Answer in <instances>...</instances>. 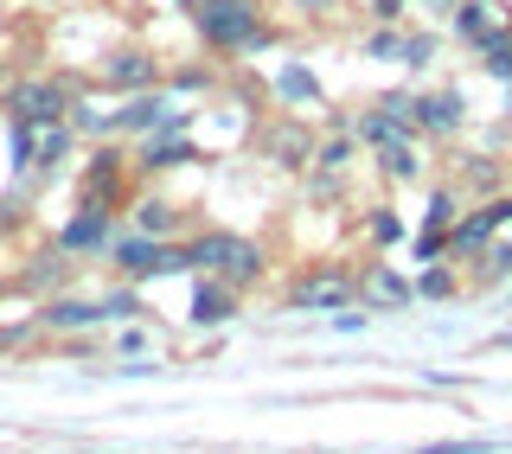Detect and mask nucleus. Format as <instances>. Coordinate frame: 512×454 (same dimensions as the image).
Returning a JSON list of instances; mask_svg holds the SVG:
<instances>
[{
    "instance_id": "nucleus-10",
    "label": "nucleus",
    "mask_w": 512,
    "mask_h": 454,
    "mask_svg": "<svg viewBox=\"0 0 512 454\" xmlns=\"http://www.w3.org/2000/svg\"><path fill=\"white\" fill-rule=\"evenodd\" d=\"M410 116H416V135H461L468 128V96H461V84L423 90Z\"/></svg>"
},
{
    "instance_id": "nucleus-18",
    "label": "nucleus",
    "mask_w": 512,
    "mask_h": 454,
    "mask_svg": "<svg viewBox=\"0 0 512 454\" xmlns=\"http://www.w3.org/2000/svg\"><path fill=\"white\" fill-rule=\"evenodd\" d=\"M506 0H461L455 13H448V26H455V39H468V45H480L487 32H500L506 26Z\"/></svg>"
},
{
    "instance_id": "nucleus-4",
    "label": "nucleus",
    "mask_w": 512,
    "mask_h": 454,
    "mask_svg": "<svg viewBox=\"0 0 512 454\" xmlns=\"http://www.w3.org/2000/svg\"><path fill=\"white\" fill-rule=\"evenodd\" d=\"M71 148H77L71 116H64V122H13V135H7L13 173H52V167L71 160Z\"/></svg>"
},
{
    "instance_id": "nucleus-26",
    "label": "nucleus",
    "mask_w": 512,
    "mask_h": 454,
    "mask_svg": "<svg viewBox=\"0 0 512 454\" xmlns=\"http://www.w3.org/2000/svg\"><path fill=\"white\" fill-rule=\"evenodd\" d=\"M506 442H493V435H448V442H423L416 454H500Z\"/></svg>"
},
{
    "instance_id": "nucleus-7",
    "label": "nucleus",
    "mask_w": 512,
    "mask_h": 454,
    "mask_svg": "<svg viewBox=\"0 0 512 454\" xmlns=\"http://www.w3.org/2000/svg\"><path fill=\"white\" fill-rule=\"evenodd\" d=\"M352 295H359L365 314H410L416 282L397 263H365V275H352Z\"/></svg>"
},
{
    "instance_id": "nucleus-39",
    "label": "nucleus",
    "mask_w": 512,
    "mask_h": 454,
    "mask_svg": "<svg viewBox=\"0 0 512 454\" xmlns=\"http://www.w3.org/2000/svg\"><path fill=\"white\" fill-rule=\"evenodd\" d=\"M13 224H20V205H13V199H0V231H13Z\"/></svg>"
},
{
    "instance_id": "nucleus-22",
    "label": "nucleus",
    "mask_w": 512,
    "mask_h": 454,
    "mask_svg": "<svg viewBox=\"0 0 512 454\" xmlns=\"http://www.w3.org/2000/svg\"><path fill=\"white\" fill-rule=\"evenodd\" d=\"M186 224V212L173 199H160V192H148V199H135V231H148V237H173Z\"/></svg>"
},
{
    "instance_id": "nucleus-16",
    "label": "nucleus",
    "mask_w": 512,
    "mask_h": 454,
    "mask_svg": "<svg viewBox=\"0 0 512 454\" xmlns=\"http://www.w3.org/2000/svg\"><path fill=\"white\" fill-rule=\"evenodd\" d=\"M416 141H423V135H391V141H378V148H372L378 173H384L391 186H410V180H423V167H429V160H423V148H416Z\"/></svg>"
},
{
    "instance_id": "nucleus-32",
    "label": "nucleus",
    "mask_w": 512,
    "mask_h": 454,
    "mask_svg": "<svg viewBox=\"0 0 512 454\" xmlns=\"http://www.w3.org/2000/svg\"><path fill=\"white\" fill-rule=\"evenodd\" d=\"M429 58H436V32H410V52H404V64H416V71H423Z\"/></svg>"
},
{
    "instance_id": "nucleus-3",
    "label": "nucleus",
    "mask_w": 512,
    "mask_h": 454,
    "mask_svg": "<svg viewBox=\"0 0 512 454\" xmlns=\"http://www.w3.org/2000/svg\"><path fill=\"white\" fill-rule=\"evenodd\" d=\"M109 263H116L122 282H154V275H186V250L167 237H148V231H116L109 237Z\"/></svg>"
},
{
    "instance_id": "nucleus-43",
    "label": "nucleus",
    "mask_w": 512,
    "mask_h": 454,
    "mask_svg": "<svg viewBox=\"0 0 512 454\" xmlns=\"http://www.w3.org/2000/svg\"><path fill=\"white\" fill-rule=\"evenodd\" d=\"M506 90H512V84H506Z\"/></svg>"
},
{
    "instance_id": "nucleus-11",
    "label": "nucleus",
    "mask_w": 512,
    "mask_h": 454,
    "mask_svg": "<svg viewBox=\"0 0 512 454\" xmlns=\"http://www.w3.org/2000/svg\"><path fill=\"white\" fill-rule=\"evenodd\" d=\"M167 116H173V96L167 90H128L122 103L109 109V135H154Z\"/></svg>"
},
{
    "instance_id": "nucleus-42",
    "label": "nucleus",
    "mask_w": 512,
    "mask_h": 454,
    "mask_svg": "<svg viewBox=\"0 0 512 454\" xmlns=\"http://www.w3.org/2000/svg\"><path fill=\"white\" fill-rule=\"evenodd\" d=\"M506 32H512V13H506Z\"/></svg>"
},
{
    "instance_id": "nucleus-20",
    "label": "nucleus",
    "mask_w": 512,
    "mask_h": 454,
    "mask_svg": "<svg viewBox=\"0 0 512 454\" xmlns=\"http://www.w3.org/2000/svg\"><path fill=\"white\" fill-rule=\"evenodd\" d=\"M493 237H500V231H493V218L474 205L468 218H455V231H448V243H442V250H448V256H461V263H474L480 250H493Z\"/></svg>"
},
{
    "instance_id": "nucleus-35",
    "label": "nucleus",
    "mask_w": 512,
    "mask_h": 454,
    "mask_svg": "<svg viewBox=\"0 0 512 454\" xmlns=\"http://www.w3.org/2000/svg\"><path fill=\"white\" fill-rule=\"evenodd\" d=\"M288 7H295V13H308V20H327V13H340L346 0H288Z\"/></svg>"
},
{
    "instance_id": "nucleus-2",
    "label": "nucleus",
    "mask_w": 512,
    "mask_h": 454,
    "mask_svg": "<svg viewBox=\"0 0 512 454\" xmlns=\"http://www.w3.org/2000/svg\"><path fill=\"white\" fill-rule=\"evenodd\" d=\"M186 269H199V275H218V282H231V288H256L269 275V256H263V243L256 237H237V231H199L186 243Z\"/></svg>"
},
{
    "instance_id": "nucleus-21",
    "label": "nucleus",
    "mask_w": 512,
    "mask_h": 454,
    "mask_svg": "<svg viewBox=\"0 0 512 454\" xmlns=\"http://www.w3.org/2000/svg\"><path fill=\"white\" fill-rule=\"evenodd\" d=\"M64 275H71V256L52 243V250H39V256L20 269V288H26V295H52V288H64Z\"/></svg>"
},
{
    "instance_id": "nucleus-14",
    "label": "nucleus",
    "mask_w": 512,
    "mask_h": 454,
    "mask_svg": "<svg viewBox=\"0 0 512 454\" xmlns=\"http://www.w3.org/2000/svg\"><path fill=\"white\" fill-rule=\"evenodd\" d=\"M314 128L308 122H276V128H269V135H263V154L269 160H276V167H288V173H308L314 167Z\"/></svg>"
},
{
    "instance_id": "nucleus-38",
    "label": "nucleus",
    "mask_w": 512,
    "mask_h": 454,
    "mask_svg": "<svg viewBox=\"0 0 512 454\" xmlns=\"http://www.w3.org/2000/svg\"><path fill=\"white\" fill-rule=\"evenodd\" d=\"M416 7H423V13H436V20H448V13H455L461 0H416Z\"/></svg>"
},
{
    "instance_id": "nucleus-41",
    "label": "nucleus",
    "mask_w": 512,
    "mask_h": 454,
    "mask_svg": "<svg viewBox=\"0 0 512 454\" xmlns=\"http://www.w3.org/2000/svg\"><path fill=\"white\" fill-rule=\"evenodd\" d=\"M173 7H186V13H192V7H199V0H173Z\"/></svg>"
},
{
    "instance_id": "nucleus-19",
    "label": "nucleus",
    "mask_w": 512,
    "mask_h": 454,
    "mask_svg": "<svg viewBox=\"0 0 512 454\" xmlns=\"http://www.w3.org/2000/svg\"><path fill=\"white\" fill-rule=\"evenodd\" d=\"M269 90H276V103H288V109H320V77H314L308 64H301V58L276 64V77H269Z\"/></svg>"
},
{
    "instance_id": "nucleus-29",
    "label": "nucleus",
    "mask_w": 512,
    "mask_h": 454,
    "mask_svg": "<svg viewBox=\"0 0 512 454\" xmlns=\"http://www.w3.org/2000/svg\"><path fill=\"white\" fill-rule=\"evenodd\" d=\"M365 231H372V243H384V250H397V243H404V218H397L391 205H378V212L365 218Z\"/></svg>"
},
{
    "instance_id": "nucleus-25",
    "label": "nucleus",
    "mask_w": 512,
    "mask_h": 454,
    "mask_svg": "<svg viewBox=\"0 0 512 454\" xmlns=\"http://www.w3.org/2000/svg\"><path fill=\"white\" fill-rule=\"evenodd\" d=\"M404 52H410V32H397V26H378L365 39V58L372 64H404Z\"/></svg>"
},
{
    "instance_id": "nucleus-30",
    "label": "nucleus",
    "mask_w": 512,
    "mask_h": 454,
    "mask_svg": "<svg viewBox=\"0 0 512 454\" xmlns=\"http://www.w3.org/2000/svg\"><path fill=\"white\" fill-rule=\"evenodd\" d=\"M455 295V269H436L429 263L423 275H416V301H448Z\"/></svg>"
},
{
    "instance_id": "nucleus-28",
    "label": "nucleus",
    "mask_w": 512,
    "mask_h": 454,
    "mask_svg": "<svg viewBox=\"0 0 512 454\" xmlns=\"http://www.w3.org/2000/svg\"><path fill=\"white\" fill-rule=\"evenodd\" d=\"M160 84H167V96H205L212 90V71H205V64H180V71L160 77Z\"/></svg>"
},
{
    "instance_id": "nucleus-23",
    "label": "nucleus",
    "mask_w": 512,
    "mask_h": 454,
    "mask_svg": "<svg viewBox=\"0 0 512 454\" xmlns=\"http://www.w3.org/2000/svg\"><path fill=\"white\" fill-rule=\"evenodd\" d=\"M474 52H480V71H487L493 84H512V32H506V26H500V32H487Z\"/></svg>"
},
{
    "instance_id": "nucleus-9",
    "label": "nucleus",
    "mask_w": 512,
    "mask_h": 454,
    "mask_svg": "<svg viewBox=\"0 0 512 454\" xmlns=\"http://www.w3.org/2000/svg\"><path fill=\"white\" fill-rule=\"evenodd\" d=\"M109 237H116V205L77 199V212L64 218V231H58V250L64 256H96V250H109Z\"/></svg>"
},
{
    "instance_id": "nucleus-40",
    "label": "nucleus",
    "mask_w": 512,
    "mask_h": 454,
    "mask_svg": "<svg viewBox=\"0 0 512 454\" xmlns=\"http://www.w3.org/2000/svg\"><path fill=\"white\" fill-rule=\"evenodd\" d=\"M487 352H512V333H500V339H487Z\"/></svg>"
},
{
    "instance_id": "nucleus-12",
    "label": "nucleus",
    "mask_w": 512,
    "mask_h": 454,
    "mask_svg": "<svg viewBox=\"0 0 512 454\" xmlns=\"http://www.w3.org/2000/svg\"><path fill=\"white\" fill-rule=\"evenodd\" d=\"M103 84L116 90V96H128V90H160V58L141 52V45H122V52L103 58Z\"/></svg>"
},
{
    "instance_id": "nucleus-8",
    "label": "nucleus",
    "mask_w": 512,
    "mask_h": 454,
    "mask_svg": "<svg viewBox=\"0 0 512 454\" xmlns=\"http://www.w3.org/2000/svg\"><path fill=\"white\" fill-rule=\"evenodd\" d=\"M77 96L58 84V77H20V84L7 90V116L13 122H64L71 116Z\"/></svg>"
},
{
    "instance_id": "nucleus-6",
    "label": "nucleus",
    "mask_w": 512,
    "mask_h": 454,
    "mask_svg": "<svg viewBox=\"0 0 512 454\" xmlns=\"http://www.w3.org/2000/svg\"><path fill=\"white\" fill-rule=\"evenodd\" d=\"M352 301H359L352 295V269H340V263H327L314 275H295L288 295H282V307H295V314H340Z\"/></svg>"
},
{
    "instance_id": "nucleus-5",
    "label": "nucleus",
    "mask_w": 512,
    "mask_h": 454,
    "mask_svg": "<svg viewBox=\"0 0 512 454\" xmlns=\"http://www.w3.org/2000/svg\"><path fill=\"white\" fill-rule=\"evenodd\" d=\"M186 128H192V109H173V116L160 122L154 135H141L135 173H173V167H192V160H205V148L186 135Z\"/></svg>"
},
{
    "instance_id": "nucleus-27",
    "label": "nucleus",
    "mask_w": 512,
    "mask_h": 454,
    "mask_svg": "<svg viewBox=\"0 0 512 454\" xmlns=\"http://www.w3.org/2000/svg\"><path fill=\"white\" fill-rule=\"evenodd\" d=\"M461 180H468V186L480 192V199H493V192H500V160H487V154H468Z\"/></svg>"
},
{
    "instance_id": "nucleus-1",
    "label": "nucleus",
    "mask_w": 512,
    "mask_h": 454,
    "mask_svg": "<svg viewBox=\"0 0 512 454\" xmlns=\"http://www.w3.org/2000/svg\"><path fill=\"white\" fill-rule=\"evenodd\" d=\"M192 32H199V45H212L224 58H250L263 45H276V32L263 26L256 0H199L192 7Z\"/></svg>"
},
{
    "instance_id": "nucleus-17",
    "label": "nucleus",
    "mask_w": 512,
    "mask_h": 454,
    "mask_svg": "<svg viewBox=\"0 0 512 454\" xmlns=\"http://www.w3.org/2000/svg\"><path fill=\"white\" fill-rule=\"evenodd\" d=\"M103 301H77V295H52L39 307V327L45 333H90V327H103Z\"/></svg>"
},
{
    "instance_id": "nucleus-15",
    "label": "nucleus",
    "mask_w": 512,
    "mask_h": 454,
    "mask_svg": "<svg viewBox=\"0 0 512 454\" xmlns=\"http://www.w3.org/2000/svg\"><path fill=\"white\" fill-rule=\"evenodd\" d=\"M122 173H128V160H122V148L116 141H103L90 160H84V192L77 199H96V205H116L122 199Z\"/></svg>"
},
{
    "instance_id": "nucleus-24",
    "label": "nucleus",
    "mask_w": 512,
    "mask_h": 454,
    "mask_svg": "<svg viewBox=\"0 0 512 454\" xmlns=\"http://www.w3.org/2000/svg\"><path fill=\"white\" fill-rule=\"evenodd\" d=\"M455 218H461V192L455 186H436V192H429V212H423V231L448 237V231H455Z\"/></svg>"
},
{
    "instance_id": "nucleus-31",
    "label": "nucleus",
    "mask_w": 512,
    "mask_h": 454,
    "mask_svg": "<svg viewBox=\"0 0 512 454\" xmlns=\"http://www.w3.org/2000/svg\"><path fill=\"white\" fill-rule=\"evenodd\" d=\"M103 314H109V320H141L148 307H141L135 288H116V295H103Z\"/></svg>"
},
{
    "instance_id": "nucleus-33",
    "label": "nucleus",
    "mask_w": 512,
    "mask_h": 454,
    "mask_svg": "<svg viewBox=\"0 0 512 454\" xmlns=\"http://www.w3.org/2000/svg\"><path fill=\"white\" fill-rule=\"evenodd\" d=\"M410 7H416V0H372V20H378V26H397Z\"/></svg>"
},
{
    "instance_id": "nucleus-13",
    "label": "nucleus",
    "mask_w": 512,
    "mask_h": 454,
    "mask_svg": "<svg viewBox=\"0 0 512 454\" xmlns=\"http://www.w3.org/2000/svg\"><path fill=\"white\" fill-rule=\"evenodd\" d=\"M237 301H244V288L218 282V275H199V288L186 301V320L192 327H224V320H237Z\"/></svg>"
},
{
    "instance_id": "nucleus-34",
    "label": "nucleus",
    "mask_w": 512,
    "mask_h": 454,
    "mask_svg": "<svg viewBox=\"0 0 512 454\" xmlns=\"http://www.w3.org/2000/svg\"><path fill=\"white\" fill-rule=\"evenodd\" d=\"M487 275H493V282H500V275H512V243L493 237V250H487Z\"/></svg>"
},
{
    "instance_id": "nucleus-37",
    "label": "nucleus",
    "mask_w": 512,
    "mask_h": 454,
    "mask_svg": "<svg viewBox=\"0 0 512 454\" xmlns=\"http://www.w3.org/2000/svg\"><path fill=\"white\" fill-rule=\"evenodd\" d=\"M122 352H128V359H135V352H148V333H141V327H128V333H122Z\"/></svg>"
},
{
    "instance_id": "nucleus-36",
    "label": "nucleus",
    "mask_w": 512,
    "mask_h": 454,
    "mask_svg": "<svg viewBox=\"0 0 512 454\" xmlns=\"http://www.w3.org/2000/svg\"><path fill=\"white\" fill-rule=\"evenodd\" d=\"M327 320H333L340 333H359V327H365V314H352V307H340V314H327Z\"/></svg>"
}]
</instances>
